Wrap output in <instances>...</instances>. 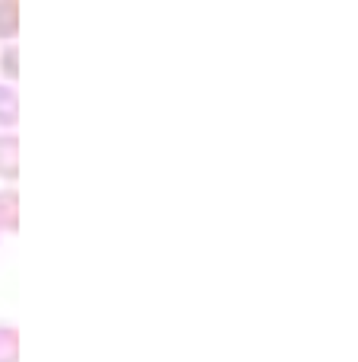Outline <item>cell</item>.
Here are the masks:
<instances>
[{
	"label": "cell",
	"mask_w": 358,
	"mask_h": 362,
	"mask_svg": "<svg viewBox=\"0 0 358 362\" xmlns=\"http://www.w3.org/2000/svg\"><path fill=\"white\" fill-rule=\"evenodd\" d=\"M16 177H20V135L0 132V180L16 183Z\"/></svg>",
	"instance_id": "obj_1"
},
{
	"label": "cell",
	"mask_w": 358,
	"mask_h": 362,
	"mask_svg": "<svg viewBox=\"0 0 358 362\" xmlns=\"http://www.w3.org/2000/svg\"><path fill=\"white\" fill-rule=\"evenodd\" d=\"M16 122H20V93L0 81V132L16 129Z\"/></svg>",
	"instance_id": "obj_3"
},
{
	"label": "cell",
	"mask_w": 358,
	"mask_h": 362,
	"mask_svg": "<svg viewBox=\"0 0 358 362\" xmlns=\"http://www.w3.org/2000/svg\"><path fill=\"white\" fill-rule=\"evenodd\" d=\"M0 362H20V330L0 324Z\"/></svg>",
	"instance_id": "obj_5"
},
{
	"label": "cell",
	"mask_w": 358,
	"mask_h": 362,
	"mask_svg": "<svg viewBox=\"0 0 358 362\" xmlns=\"http://www.w3.org/2000/svg\"><path fill=\"white\" fill-rule=\"evenodd\" d=\"M20 35V0H0V42H16Z\"/></svg>",
	"instance_id": "obj_4"
},
{
	"label": "cell",
	"mask_w": 358,
	"mask_h": 362,
	"mask_svg": "<svg viewBox=\"0 0 358 362\" xmlns=\"http://www.w3.org/2000/svg\"><path fill=\"white\" fill-rule=\"evenodd\" d=\"M0 77L10 87H13V81H20V48H16V42L4 45V52H0Z\"/></svg>",
	"instance_id": "obj_6"
},
{
	"label": "cell",
	"mask_w": 358,
	"mask_h": 362,
	"mask_svg": "<svg viewBox=\"0 0 358 362\" xmlns=\"http://www.w3.org/2000/svg\"><path fill=\"white\" fill-rule=\"evenodd\" d=\"M20 231V192L13 186L0 189V234Z\"/></svg>",
	"instance_id": "obj_2"
}]
</instances>
